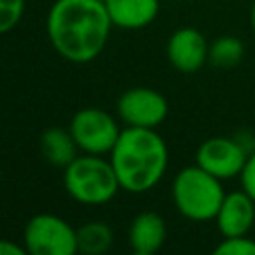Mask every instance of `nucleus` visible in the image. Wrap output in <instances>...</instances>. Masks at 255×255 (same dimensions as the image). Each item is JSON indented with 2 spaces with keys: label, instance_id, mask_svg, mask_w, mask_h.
I'll list each match as a JSON object with an SVG mask.
<instances>
[{
  "label": "nucleus",
  "instance_id": "f257e3e1",
  "mask_svg": "<svg viewBox=\"0 0 255 255\" xmlns=\"http://www.w3.org/2000/svg\"><path fill=\"white\" fill-rule=\"evenodd\" d=\"M112 20L100 0H54L46 16V34L58 56L72 64L96 60L112 34Z\"/></svg>",
  "mask_w": 255,
  "mask_h": 255
},
{
  "label": "nucleus",
  "instance_id": "f03ea898",
  "mask_svg": "<svg viewBox=\"0 0 255 255\" xmlns=\"http://www.w3.org/2000/svg\"><path fill=\"white\" fill-rule=\"evenodd\" d=\"M108 157L114 165L120 187L135 195L153 189L163 179L169 165L167 143L153 128H122Z\"/></svg>",
  "mask_w": 255,
  "mask_h": 255
},
{
  "label": "nucleus",
  "instance_id": "7ed1b4c3",
  "mask_svg": "<svg viewBox=\"0 0 255 255\" xmlns=\"http://www.w3.org/2000/svg\"><path fill=\"white\" fill-rule=\"evenodd\" d=\"M223 181L197 163L181 167L171 181V201L189 221H213L225 197Z\"/></svg>",
  "mask_w": 255,
  "mask_h": 255
},
{
  "label": "nucleus",
  "instance_id": "20e7f679",
  "mask_svg": "<svg viewBox=\"0 0 255 255\" xmlns=\"http://www.w3.org/2000/svg\"><path fill=\"white\" fill-rule=\"evenodd\" d=\"M62 181L66 193L82 205H104L122 189L110 157L94 153H78L64 167Z\"/></svg>",
  "mask_w": 255,
  "mask_h": 255
},
{
  "label": "nucleus",
  "instance_id": "39448f33",
  "mask_svg": "<svg viewBox=\"0 0 255 255\" xmlns=\"http://www.w3.org/2000/svg\"><path fill=\"white\" fill-rule=\"evenodd\" d=\"M22 243L30 255H76V227L56 213L32 215L22 231Z\"/></svg>",
  "mask_w": 255,
  "mask_h": 255
},
{
  "label": "nucleus",
  "instance_id": "423d86ee",
  "mask_svg": "<svg viewBox=\"0 0 255 255\" xmlns=\"http://www.w3.org/2000/svg\"><path fill=\"white\" fill-rule=\"evenodd\" d=\"M68 129L76 139L80 153L94 155H110L122 133L118 120L108 110L96 106L80 108L72 116Z\"/></svg>",
  "mask_w": 255,
  "mask_h": 255
},
{
  "label": "nucleus",
  "instance_id": "0eeeda50",
  "mask_svg": "<svg viewBox=\"0 0 255 255\" xmlns=\"http://www.w3.org/2000/svg\"><path fill=\"white\" fill-rule=\"evenodd\" d=\"M116 112L124 126L157 129L169 114V104L161 92L147 86H135L120 94Z\"/></svg>",
  "mask_w": 255,
  "mask_h": 255
},
{
  "label": "nucleus",
  "instance_id": "6e6552de",
  "mask_svg": "<svg viewBox=\"0 0 255 255\" xmlns=\"http://www.w3.org/2000/svg\"><path fill=\"white\" fill-rule=\"evenodd\" d=\"M249 151L235 135H213L203 139L195 149V163L221 181L239 179Z\"/></svg>",
  "mask_w": 255,
  "mask_h": 255
},
{
  "label": "nucleus",
  "instance_id": "1a4fd4ad",
  "mask_svg": "<svg viewBox=\"0 0 255 255\" xmlns=\"http://www.w3.org/2000/svg\"><path fill=\"white\" fill-rule=\"evenodd\" d=\"M165 56L173 70L181 74L199 72L209 58V42L193 26H181L171 32L165 44Z\"/></svg>",
  "mask_w": 255,
  "mask_h": 255
},
{
  "label": "nucleus",
  "instance_id": "9d476101",
  "mask_svg": "<svg viewBox=\"0 0 255 255\" xmlns=\"http://www.w3.org/2000/svg\"><path fill=\"white\" fill-rule=\"evenodd\" d=\"M213 221L221 237L247 235L255 225V199L241 187L227 191Z\"/></svg>",
  "mask_w": 255,
  "mask_h": 255
},
{
  "label": "nucleus",
  "instance_id": "9b49d317",
  "mask_svg": "<svg viewBox=\"0 0 255 255\" xmlns=\"http://www.w3.org/2000/svg\"><path fill=\"white\" fill-rule=\"evenodd\" d=\"M167 239V223L157 211H139L128 227V243L135 255L157 253Z\"/></svg>",
  "mask_w": 255,
  "mask_h": 255
},
{
  "label": "nucleus",
  "instance_id": "f8f14e48",
  "mask_svg": "<svg viewBox=\"0 0 255 255\" xmlns=\"http://www.w3.org/2000/svg\"><path fill=\"white\" fill-rule=\"evenodd\" d=\"M106 10L114 28L141 30L147 28L159 16V0H106Z\"/></svg>",
  "mask_w": 255,
  "mask_h": 255
},
{
  "label": "nucleus",
  "instance_id": "ddd939ff",
  "mask_svg": "<svg viewBox=\"0 0 255 255\" xmlns=\"http://www.w3.org/2000/svg\"><path fill=\"white\" fill-rule=\"evenodd\" d=\"M40 151L50 165L62 167V169L68 163H72L80 153L70 129H64V128H48L40 135Z\"/></svg>",
  "mask_w": 255,
  "mask_h": 255
},
{
  "label": "nucleus",
  "instance_id": "4468645a",
  "mask_svg": "<svg viewBox=\"0 0 255 255\" xmlns=\"http://www.w3.org/2000/svg\"><path fill=\"white\" fill-rule=\"evenodd\" d=\"M78 253L82 255H104L114 245V229L102 219H92L76 227Z\"/></svg>",
  "mask_w": 255,
  "mask_h": 255
},
{
  "label": "nucleus",
  "instance_id": "2eb2a0df",
  "mask_svg": "<svg viewBox=\"0 0 255 255\" xmlns=\"http://www.w3.org/2000/svg\"><path fill=\"white\" fill-rule=\"evenodd\" d=\"M245 58V44L237 36H219L213 42H209V58L207 64H211L217 70H231L237 68Z\"/></svg>",
  "mask_w": 255,
  "mask_h": 255
},
{
  "label": "nucleus",
  "instance_id": "dca6fc26",
  "mask_svg": "<svg viewBox=\"0 0 255 255\" xmlns=\"http://www.w3.org/2000/svg\"><path fill=\"white\" fill-rule=\"evenodd\" d=\"M215 255H255V239L247 235L221 237V241L213 247Z\"/></svg>",
  "mask_w": 255,
  "mask_h": 255
},
{
  "label": "nucleus",
  "instance_id": "f3484780",
  "mask_svg": "<svg viewBox=\"0 0 255 255\" xmlns=\"http://www.w3.org/2000/svg\"><path fill=\"white\" fill-rule=\"evenodd\" d=\"M26 10V0H0V36L12 32Z\"/></svg>",
  "mask_w": 255,
  "mask_h": 255
},
{
  "label": "nucleus",
  "instance_id": "a211bd4d",
  "mask_svg": "<svg viewBox=\"0 0 255 255\" xmlns=\"http://www.w3.org/2000/svg\"><path fill=\"white\" fill-rule=\"evenodd\" d=\"M239 183H241V189L247 191L255 199V151L249 153V157L243 165V171L239 175Z\"/></svg>",
  "mask_w": 255,
  "mask_h": 255
},
{
  "label": "nucleus",
  "instance_id": "6ab92c4d",
  "mask_svg": "<svg viewBox=\"0 0 255 255\" xmlns=\"http://www.w3.org/2000/svg\"><path fill=\"white\" fill-rule=\"evenodd\" d=\"M0 255H28L24 243H16L12 239L0 237Z\"/></svg>",
  "mask_w": 255,
  "mask_h": 255
},
{
  "label": "nucleus",
  "instance_id": "aec40b11",
  "mask_svg": "<svg viewBox=\"0 0 255 255\" xmlns=\"http://www.w3.org/2000/svg\"><path fill=\"white\" fill-rule=\"evenodd\" d=\"M235 137H237V141L249 151V153H253L255 151V135L249 131V129H243V131H237L235 133Z\"/></svg>",
  "mask_w": 255,
  "mask_h": 255
},
{
  "label": "nucleus",
  "instance_id": "412c9836",
  "mask_svg": "<svg viewBox=\"0 0 255 255\" xmlns=\"http://www.w3.org/2000/svg\"><path fill=\"white\" fill-rule=\"evenodd\" d=\"M249 24H251V32L255 34V0L251 2V10H249Z\"/></svg>",
  "mask_w": 255,
  "mask_h": 255
},
{
  "label": "nucleus",
  "instance_id": "4be33fe9",
  "mask_svg": "<svg viewBox=\"0 0 255 255\" xmlns=\"http://www.w3.org/2000/svg\"><path fill=\"white\" fill-rule=\"evenodd\" d=\"M0 181H2V169H0Z\"/></svg>",
  "mask_w": 255,
  "mask_h": 255
},
{
  "label": "nucleus",
  "instance_id": "5701e85b",
  "mask_svg": "<svg viewBox=\"0 0 255 255\" xmlns=\"http://www.w3.org/2000/svg\"><path fill=\"white\" fill-rule=\"evenodd\" d=\"M100 2H106V0H100Z\"/></svg>",
  "mask_w": 255,
  "mask_h": 255
}]
</instances>
